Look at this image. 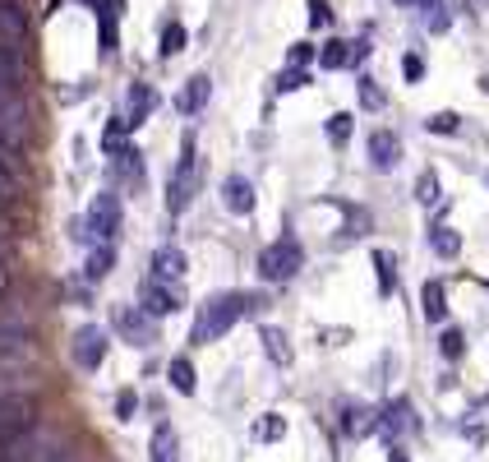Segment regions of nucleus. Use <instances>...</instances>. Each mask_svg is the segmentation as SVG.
<instances>
[{
	"instance_id": "1",
	"label": "nucleus",
	"mask_w": 489,
	"mask_h": 462,
	"mask_svg": "<svg viewBox=\"0 0 489 462\" xmlns=\"http://www.w3.org/2000/svg\"><path fill=\"white\" fill-rule=\"evenodd\" d=\"M254 310H259V296H244V291H222V296H213V300H203V305H198V315H194V333H189V342L208 346V342L226 337L231 324H235L240 315H254Z\"/></svg>"
},
{
	"instance_id": "2",
	"label": "nucleus",
	"mask_w": 489,
	"mask_h": 462,
	"mask_svg": "<svg viewBox=\"0 0 489 462\" xmlns=\"http://www.w3.org/2000/svg\"><path fill=\"white\" fill-rule=\"evenodd\" d=\"M37 430V398L32 393H5L0 398V453H10Z\"/></svg>"
},
{
	"instance_id": "3",
	"label": "nucleus",
	"mask_w": 489,
	"mask_h": 462,
	"mask_svg": "<svg viewBox=\"0 0 489 462\" xmlns=\"http://www.w3.org/2000/svg\"><path fill=\"white\" fill-rule=\"evenodd\" d=\"M300 268H305V250H300V241H291V236L272 241V245L259 254V273H263V282H291Z\"/></svg>"
},
{
	"instance_id": "4",
	"label": "nucleus",
	"mask_w": 489,
	"mask_h": 462,
	"mask_svg": "<svg viewBox=\"0 0 489 462\" xmlns=\"http://www.w3.org/2000/svg\"><path fill=\"white\" fill-rule=\"evenodd\" d=\"M194 185H198V158H194V139L185 134L180 143V162L167 180V213H185L194 204Z\"/></svg>"
},
{
	"instance_id": "5",
	"label": "nucleus",
	"mask_w": 489,
	"mask_h": 462,
	"mask_svg": "<svg viewBox=\"0 0 489 462\" xmlns=\"http://www.w3.org/2000/svg\"><path fill=\"white\" fill-rule=\"evenodd\" d=\"M115 231H120V199L111 195V189H102V195L93 199V208H88L84 231H78V236H93V241L111 245V241H115Z\"/></svg>"
},
{
	"instance_id": "6",
	"label": "nucleus",
	"mask_w": 489,
	"mask_h": 462,
	"mask_svg": "<svg viewBox=\"0 0 489 462\" xmlns=\"http://www.w3.org/2000/svg\"><path fill=\"white\" fill-rule=\"evenodd\" d=\"M111 324H115L120 337L134 342V346H152V342H157V319L143 310V305H115V310H111Z\"/></svg>"
},
{
	"instance_id": "7",
	"label": "nucleus",
	"mask_w": 489,
	"mask_h": 462,
	"mask_svg": "<svg viewBox=\"0 0 489 462\" xmlns=\"http://www.w3.org/2000/svg\"><path fill=\"white\" fill-rule=\"evenodd\" d=\"M139 305L152 315V319H167V315H176L180 305H185V291H180V282H167V278H148L143 282V291H139Z\"/></svg>"
},
{
	"instance_id": "8",
	"label": "nucleus",
	"mask_w": 489,
	"mask_h": 462,
	"mask_svg": "<svg viewBox=\"0 0 489 462\" xmlns=\"http://www.w3.org/2000/svg\"><path fill=\"white\" fill-rule=\"evenodd\" d=\"M69 352H74V361L84 365V370H97V365L106 361V352H111V333H106L102 324H84V328L74 333Z\"/></svg>"
},
{
	"instance_id": "9",
	"label": "nucleus",
	"mask_w": 489,
	"mask_h": 462,
	"mask_svg": "<svg viewBox=\"0 0 489 462\" xmlns=\"http://www.w3.org/2000/svg\"><path fill=\"white\" fill-rule=\"evenodd\" d=\"M28 356H32V346H28L23 333H0V398L10 393V383H14V374L23 370Z\"/></svg>"
},
{
	"instance_id": "10",
	"label": "nucleus",
	"mask_w": 489,
	"mask_h": 462,
	"mask_svg": "<svg viewBox=\"0 0 489 462\" xmlns=\"http://www.w3.org/2000/svg\"><path fill=\"white\" fill-rule=\"evenodd\" d=\"M416 430V407L406 402V398H392L383 411H379V435L388 439V444H397L401 435H411Z\"/></svg>"
},
{
	"instance_id": "11",
	"label": "nucleus",
	"mask_w": 489,
	"mask_h": 462,
	"mask_svg": "<svg viewBox=\"0 0 489 462\" xmlns=\"http://www.w3.org/2000/svg\"><path fill=\"white\" fill-rule=\"evenodd\" d=\"M19 79H23L19 56H14L10 47H0V106H14V102H23V93H19Z\"/></svg>"
},
{
	"instance_id": "12",
	"label": "nucleus",
	"mask_w": 489,
	"mask_h": 462,
	"mask_svg": "<svg viewBox=\"0 0 489 462\" xmlns=\"http://www.w3.org/2000/svg\"><path fill=\"white\" fill-rule=\"evenodd\" d=\"M397 162H401V143H397V134L374 130V134H370V167H374V171H397Z\"/></svg>"
},
{
	"instance_id": "13",
	"label": "nucleus",
	"mask_w": 489,
	"mask_h": 462,
	"mask_svg": "<svg viewBox=\"0 0 489 462\" xmlns=\"http://www.w3.org/2000/svg\"><path fill=\"white\" fill-rule=\"evenodd\" d=\"M342 430H346L351 439L374 435V430H379V411L364 407V402H346V407H342Z\"/></svg>"
},
{
	"instance_id": "14",
	"label": "nucleus",
	"mask_w": 489,
	"mask_h": 462,
	"mask_svg": "<svg viewBox=\"0 0 489 462\" xmlns=\"http://www.w3.org/2000/svg\"><path fill=\"white\" fill-rule=\"evenodd\" d=\"M222 204H226L231 213H254V204H259V199H254V185L244 180L240 171L226 176V180H222Z\"/></svg>"
},
{
	"instance_id": "15",
	"label": "nucleus",
	"mask_w": 489,
	"mask_h": 462,
	"mask_svg": "<svg viewBox=\"0 0 489 462\" xmlns=\"http://www.w3.org/2000/svg\"><path fill=\"white\" fill-rule=\"evenodd\" d=\"M208 93H213V79H208V74H194V79L180 88V97H176V111L180 116H198L203 106H208Z\"/></svg>"
},
{
	"instance_id": "16",
	"label": "nucleus",
	"mask_w": 489,
	"mask_h": 462,
	"mask_svg": "<svg viewBox=\"0 0 489 462\" xmlns=\"http://www.w3.org/2000/svg\"><path fill=\"white\" fill-rule=\"evenodd\" d=\"M185 268H189V259H185V250H176V245H161V250L152 254V278L180 282V278H185Z\"/></svg>"
},
{
	"instance_id": "17",
	"label": "nucleus",
	"mask_w": 489,
	"mask_h": 462,
	"mask_svg": "<svg viewBox=\"0 0 489 462\" xmlns=\"http://www.w3.org/2000/svg\"><path fill=\"white\" fill-rule=\"evenodd\" d=\"M19 199V167H14V148L0 143V208H10Z\"/></svg>"
},
{
	"instance_id": "18",
	"label": "nucleus",
	"mask_w": 489,
	"mask_h": 462,
	"mask_svg": "<svg viewBox=\"0 0 489 462\" xmlns=\"http://www.w3.org/2000/svg\"><path fill=\"white\" fill-rule=\"evenodd\" d=\"M148 462H180V439L171 426H157L148 439Z\"/></svg>"
},
{
	"instance_id": "19",
	"label": "nucleus",
	"mask_w": 489,
	"mask_h": 462,
	"mask_svg": "<svg viewBox=\"0 0 489 462\" xmlns=\"http://www.w3.org/2000/svg\"><path fill=\"white\" fill-rule=\"evenodd\" d=\"M420 315L429 324H443L447 319V287L443 282H425V291H420Z\"/></svg>"
},
{
	"instance_id": "20",
	"label": "nucleus",
	"mask_w": 489,
	"mask_h": 462,
	"mask_svg": "<svg viewBox=\"0 0 489 462\" xmlns=\"http://www.w3.org/2000/svg\"><path fill=\"white\" fill-rule=\"evenodd\" d=\"M0 37H5L10 51L23 42V10L14 5V0H0Z\"/></svg>"
},
{
	"instance_id": "21",
	"label": "nucleus",
	"mask_w": 489,
	"mask_h": 462,
	"mask_svg": "<svg viewBox=\"0 0 489 462\" xmlns=\"http://www.w3.org/2000/svg\"><path fill=\"white\" fill-rule=\"evenodd\" d=\"M152 106H157V93H152L148 84H134L130 97H125V116H130V125H143L148 116H152Z\"/></svg>"
},
{
	"instance_id": "22",
	"label": "nucleus",
	"mask_w": 489,
	"mask_h": 462,
	"mask_svg": "<svg viewBox=\"0 0 489 462\" xmlns=\"http://www.w3.org/2000/svg\"><path fill=\"white\" fill-rule=\"evenodd\" d=\"M259 337H263V352H268V361H272V365H291V342H287V333L272 328V324H263V328H259Z\"/></svg>"
},
{
	"instance_id": "23",
	"label": "nucleus",
	"mask_w": 489,
	"mask_h": 462,
	"mask_svg": "<svg viewBox=\"0 0 489 462\" xmlns=\"http://www.w3.org/2000/svg\"><path fill=\"white\" fill-rule=\"evenodd\" d=\"M429 250L438 254V259H457V250H462V236L453 226H429Z\"/></svg>"
},
{
	"instance_id": "24",
	"label": "nucleus",
	"mask_w": 489,
	"mask_h": 462,
	"mask_svg": "<svg viewBox=\"0 0 489 462\" xmlns=\"http://www.w3.org/2000/svg\"><path fill=\"white\" fill-rule=\"evenodd\" d=\"M167 379H171V389L176 393H194V365H189V356H171V365H167Z\"/></svg>"
},
{
	"instance_id": "25",
	"label": "nucleus",
	"mask_w": 489,
	"mask_h": 462,
	"mask_svg": "<svg viewBox=\"0 0 489 462\" xmlns=\"http://www.w3.org/2000/svg\"><path fill=\"white\" fill-rule=\"evenodd\" d=\"M111 263H115V250H111V245H97V250L88 254V263H84V278H88V282L106 278V273H111Z\"/></svg>"
},
{
	"instance_id": "26",
	"label": "nucleus",
	"mask_w": 489,
	"mask_h": 462,
	"mask_svg": "<svg viewBox=\"0 0 489 462\" xmlns=\"http://www.w3.org/2000/svg\"><path fill=\"white\" fill-rule=\"evenodd\" d=\"M351 130H355V116H351V111L328 116V143H333V148H342V143L351 139Z\"/></svg>"
},
{
	"instance_id": "27",
	"label": "nucleus",
	"mask_w": 489,
	"mask_h": 462,
	"mask_svg": "<svg viewBox=\"0 0 489 462\" xmlns=\"http://www.w3.org/2000/svg\"><path fill=\"white\" fill-rule=\"evenodd\" d=\"M115 167H120V176L143 180V152L139 148H115Z\"/></svg>"
},
{
	"instance_id": "28",
	"label": "nucleus",
	"mask_w": 489,
	"mask_h": 462,
	"mask_svg": "<svg viewBox=\"0 0 489 462\" xmlns=\"http://www.w3.org/2000/svg\"><path fill=\"white\" fill-rule=\"evenodd\" d=\"M425 130H429V134H457V130H462V116H457V111H434L429 121H425Z\"/></svg>"
},
{
	"instance_id": "29",
	"label": "nucleus",
	"mask_w": 489,
	"mask_h": 462,
	"mask_svg": "<svg viewBox=\"0 0 489 462\" xmlns=\"http://www.w3.org/2000/svg\"><path fill=\"white\" fill-rule=\"evenodd\" d=\"M161 56H176V51H185V23H167V28H161V47H157Z\"/></svg>"
},
{
	"instance_id": "30",
	"label": "nucleus",
	"mask_w": 489,
	"mask_h": 462,
	"mask_svg": "<svg viewBox=\"0 0 489 462\" xmlns=\"http://www.w3.org/2000/svg\"><path fill=\"white\" fill-rule=\"evenodd\" d=\"M318 65H323V69H342V65H346V42H337V37H333V42H323Z\"/></svg>"
},
{
	"instance_id": "31",
	"label": "nucleus",
	"mask_w": 489,
	"mask_h": 462,
	"mask_svg": "<svg viewBox=\"0 0 489 462\" xmlns=\"http://www.w3.org/2000/svg\"><path fill=\"white\" fill-rule=\"evenodd\" d=\"M305 84H309V74H305L300 65H291L287 74H277V93H300Z\"/></svg>"
},
{
	"instance_id": "32",
	"label": "nucleus",
	"mask_w": 489,
	"mask_h": 462,
	"mask_svg": "<svg viewBox=\"0 0 489 462\" xmlns=\"http://www.w3.org/2000/svg\"><path fill=\"white\" fill-rule=\"evenodd\" d=\"M438 346H443V356H447V361H457V356L466 352V337H462L457 328H443V337H438Z\"/></svg>"
},
{
	"instance_id": "33",
	"label": "nucleus",
	"mask_w": 489,
	"mask_h": 462,
	"mask_svg": "<svg viewBox=\"0 0 489 462\" xmlns=\"http://www.w3.org/2000/svg\"><path fill=\"white\" fill-rule=\"evenodd\" d=\"M420 23H425L429 32H447V23H453V19H447V10H443V0H438V5L420 10Z\"/></svg>"
},
{
	"instance_id": "34",
	"label": "nucleus",
	"mask_w": 489,
	"mask_h": 462,
	"mask_svg": "<svg viewBox=\"0 0 489 462\" xmlns=\"http://www.w3.org/2000/svg\"><path fill=\"white\" fill-rule=\"evenodd\" d=\"M416 199H420V204H438V176H434V171H420V180H416Z\"/></svg>"
},
{
	"instance_id": "35",
	"label": "nucleus",
	"mask_w": 489,
	"mask_h": 462,
	"mask_svg": "<svg viewBox=\"0 0 489 462\" xmlns=\"http://www.w3.org/2000/svg\"><path fill=\"white\" fill-rule=\"evenodd\" d=\"M374 268H379V291L388 296V291L397 287V278H392V259H388L383 250H374Z\"/></svg>"
},
{
	"instance_id": "36",
	"label": "nucleus",
	"mask_w": 489,
	"mask_h": 462,
	"mask_svg": "<svg viewBox=\"0 0 489 462\" xmlns=\"http://www.w3.org/2000/svg\"><path fill=\"white\" fill-rule=\"evenodd\" d=\"M115 411H120V420H134V411H139V393H134V389H120V393H115Z\"/></svg>"
},
{
	"instance_id": "37",
	"label": "nucleus",
	"mask_w": 489,
	"mask_h": 462,
	"mask_svg": "<svg viewBox=\"0 0 489 462\" xmlns=\"http://www.w3.org/2000/svg\"><path fill=\"white\" fill-rule=\"evenodd\" d=\"M309 23L314 28H333V5H328V0H309Z\"/></svg>"
},
{
	"instance_id": "38",
	"label": "nucleus",
	"mask_w": 489,
	"mask_h": 462,
	"mask_svg": "<svg viewBox=\"0 0 489 462\" xmlns=\"http://www.w3.org/2000/svg\"><path fill=\"white\" fill-rule=\"evenodd\" d=\"M281 435H287V420H281V416L259 420V439H281Z\"/></svg>"
},
{
	"instance_id": "39",
	"label": "nucleus",
	"mask_w": 489,
	"mask_h": 462,
	"mask_svg": "<svg viewBox=\"0 0 489 462\" xmlns=\"http://www.w3.org/2000/svg\"><path fill=\"white\" fill-rule=\"evenodd\" d=\"M360 102H364V106H383V93L374 88V79H370V74L360 79Z\"/></svg>"
},
{
	"instance_id": "40",
	"label": "nucleus",
	"mask_w": 489,
	"mask_h": 462,
	"mask_svg": "<svg viewBox=\"0 0 489 462\" xmlns=\"http://www.w3.org/2000/svg\"><path fill=\"white\" fill-rule=\"evenodd\" d=\"M360 60H370V42H346V65H360Z\"/></svg>"
},
{
	"instance_id": "41",
	"label": "nucleus",
	"mask_w": 489,
	"mask_h": 462,
	"mask_svg": "<svg viewBox=\"0 0 489 462\" xmlns=\"http://www.w3.org/2000/svg\"><path fill=\"white\" fill-rule=\"evenodd\" d=\"M401 74H406V79L416 84L420 74H425V60H420V56H406V60H401Z\"/></svg>"
},
{
	"instance_id": "42",
	"label": "nucleus",
	"mask_w": 489,
	"mask_h": 462,
	"mask_svg": "<svg viewBox=\"0 0 489 462\" xmlns=\"http://www.w3.org/2000/svg\"><path fill=\"white\" fill-rule=\"evenodd\" d=\"M309 56H314V47H309V42H296V47H291V65H300V69H305V65H309Z\"/></svg>"
},
{
	"instance_id": "43",
	"label": "nucleus",
	"mask_w": 489,
	"mask_h": 462,
	"mask_svg": "<svg viewBox=\"0 0 489 462\" xmlns=\"http://www.w3.org/2000/svg\"><path fill=\"white\" fill-rule=\"evenodd\" d=\"M388 462H411V453H406L401 444H388Z\"/></svg>"
},
{
	"instance_id": "44",
	"label": "nucleus",
	"mask_w": 489,
	"mask_h": 462,
	"mask_svg": "<svg viewBox=\"0 0 489 462\" xmlns=\"http://www.w3.org/2000/svg\"><path fill=\"white\" fill-rule=\"evenodd\" d=\"M429 5H438V0H411V10H429Z\"/></svg>"
},
{
	"instance_id": "45",
	"label": "nucleus",
	"mask_w": 489,
	"mask_h": 462,
	"mask_svg": "<svg viewBox=\"0 0 489 462\" xmlns=\"http://www.w3.org/2000/svg\"><path fill=\"white\" fill-rule=\"evenodd\" d=\"M0 287H5V254H0Z\"/></svg>"
},
{
	"instance_id": "46",
	"label": "nucleus",
	"mask_w": 489,
	"mask_h": 462,
	"mask_svg": "<svg viewBox=\"0 0 489 462\" xmlns=\"http://www.w3.org/2000/svg\"><path fill=\"white\" fill-rule=\"evenodd\" d=\"M397 5H406V10H411V0H397Z\"/></svg>"
},
{
	"instance_id": "47",
	"label": "nucleus",
	"mask_w": 489,
	"mask_h": 462,
	"mask_svg": "<svg viewBox=\"0 0 489 462\" xmlns=\"http://www.w3.org/2000/svg\"><path fill=\"white\" fill-rule=\"evenodd\" d=\"M484 185H489V171H484Z\"/></svg>"
},
{
	"instance_id": "48",
	"label": "nucleus",
	"mask_w": 489,
	"mask_h": 462,
	"mask_svg": "<svg viewBox=\"0 0 489 462\" xmlns=\"http://www.w3.org/2000/svg\"><path fill=\"white\" fill-rule=\"evenodd\" d=\"M480 5H489V0H480Z\"/></svg>"
}]
</instances>
